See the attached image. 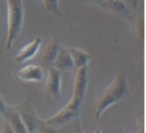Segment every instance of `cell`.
Listing matches in <instances>:
<instances>
[{"label": "cell", "instance_id": "obj_10", "mask_svg": "<svg viewBox=\"0 0 146 133\" xmlns=\"http://www.w3.org/2000/svg\"><path fill=\"white\" fill-rule=\"evenodd\" d=\"M60 41L57 37H53L49 42L47 46L45 47L44 51L41 55V61H42L43 65L47 66H51L52 62L55 58L58 50L60 47Z\"/></svg>", "mask_w": 146, "mask_h": 133}, {"label": "cell", "instance_id": "obj_4", "mask_svg": "<svg viewBox=\"0 0 146 133\" xmlns=\"http://www.w3.org/2000/svg\"><path fill=\"white\" fill-rule=\"evenodd\" d=\"M16 110L22 119L24 126L28 133H34L37 127L42 122V120L36 115L32 105V100L30 96L25 98L21 103L15 106Z\"/></svg>", "mask_w": 146, "mask_h": 133}, {"label": "cell", "instance_id": "obj_6", "mask_svg": "<svg viewBox=\"0 0 146 133\" xmlns=\"http://www.w3.org/2000/svg\"><path fill=\"white\" fill-rule=\"evenodd\" d=\"M18 77L21 81L29 82H40L43 80V69L38 65L31 64L24 66L18 70Z\"/></svg>", "mask_w": 146, "mask_h": 133}, {"label": "cell", "instance_id": "obj_8", "mask_svg": "<svg viewBox=\"0 0 146 133\" xmlns=\"http://www.w3.org/2000/svg\"><path fill=\"white\" fill-rule=\"evenodd\" d=\"M52 66L61 72L66 71V70H72L74 69L73 60L70 56L68 48L60 45L57 55L52 64Z\"/></svg>", "mask_w": 146, "mask_h": 133}, {"label": "cell", "instance_id": "obj_2", "mask_svg": "<svg viewBox=\"0 0 146 133\" xmlns=\"http://www.w3.org/2000/svg\"><path fill=\"white\" fill-rule=\"evenodd\" d=\"M128 85L126 76L123 72H118L114 80L108 85L103 93L100 95L96 103L95 106V118L99 119L107 108L114 105L115 103L121 100L127 93Z\"/></svg>", "mask_w": 146, "mask_h": 133}, {"label": "cell", "instance_id": "obj_14", "mask_svg": "<svg viewBox=\"0 0 146 133\" xmlns=\"http://www.w3.org/2000/svg\"><path fill=\"white\" fill-rule=\"evenodd\" d=\"M35 132L36 133H57V130L54 128L52 125L45 123L44 120H42V122L37 127Z\"/></svg>", "mask_w": 146, "mask_h": 133}, {"label": "cell", "instance_id": "obj_11", "mask_svg": "<svg viewBox=\"0 0 146 133\" xmlns=\"http://www.w3.org/2000/svg\"><path fill=\"white\" fill-rule=\"evenodd\" d=\"M68 50L70 56L72 57L74 68L77 69L82 68V66H87L90 56L86 51L76 47H69Z\"/></svg>", "mask_w": 146, "mask_h": 133}, {"label": "cell", "instance_id": "obj_17", "mask_svg": "<svg viewBox=\"0 0 146 133\" xmlns=\"http://www.w3.org/2000/svg\"><path fill=\"white\" fill-rule=\"evenodd\" d=\"M123 1H124L125 3L127 2L131 7H134V8H135V7H138L139 3L141 2V0H123Z\"/></svg>", "mask_w": 146, "mask_h": 133}, {"label": "cell", "instance_id": "obj_7", "mask_svg": "<svg viewBox=\"0 0 146 133\" xmlns=\"http://www.w3.org/2000/svg\"><path fill=\"white\" fill-rule=\"evenodd\" d=\"M41 42L42 40L40 37H35L31 42L28 43L19 50V52L15 56V61L17 63H24V62L30 60L39 51Z\"/></svg>", "mask_w": 146, "mask_h": 133}, {"label": "cell", "instance_id": "obj_3", "mask_svg": "<svg viewBox=\"0 0 146 133\" xmlns=\"http://www.w3.org/2000/svg\"><path fill=\"white\" fill-rule=\"evenodd\" d=\"M7 7V32L6 49L9 50L18 39L24 21V7L22 0H6Z\"/></svg>", "mask_w": 146, "mask_h": 133}, {"label": "cell", "instance_id": "obj_9", "mask_svg": "<svg viewBox=\"0 0 146 133\" xmlns=\"http://www.w3.org/2000/svg\"><path fill=\"white\" fill-rule=\"evenodd\" d=\"M4 116L6 118V121L9 124V126L15 133H28L22 119L20 118L15 106H7V110L4 114Z\"/></svg>", "mask_w": 146, "mask_h": 133}, {"label": "cell", "instance_id": "obj_1", "mask_svg": "<svg viewBox=\"0 0 146 133\" xmlns=\"http://www.w3.org/2000/svg\"><path fill=\"white\" fill-rule=\"evenodd\" d=\"M87 88V66H82L76 69V78H74L72 98L62 109L50 118L44 120L52 126L62 125L67 123L71 120L77 118L82 109L85 95Z\"/></svg>", "mask_w": 146, "mask_h": 133}, {"label": "cell", "instance_id": "obj_12", "mask_svg": "<svg viewBox=\"0 0 146 133\" xmlns=\"http://www.w3.org/2000/svg\"><path fill=\"white\" fill-rule=\"evenodd\" d=\"M106 7H110L111 10L121 15H127L129 13L128 7L123 0H110Z\"/></svg>", "mask_w": 146, "mask_h": 133}, {"label": "cell", "instance_id": "obj_15", "mask_svg": "<svg viewBox=\"0 0 146 133\" xmlns=\"http://www.w3.org/2000/svg\"><path fill=\"white\" fill-rule=\"evenodd\" d=\"M1 133H15V132L13 131V130H12L11 127L9 126V124H8L7 121H5L3 124Z\"/></svg>", "mask_w": 146, "mask_h": 133}, {"label": "cell", "instance_id": "obj_13", "mask_svg": "<svg viewBox=\"0 0 146 133\" xmlns=\"http://www.w3.org/2000/svg\"><path fill=\"white\" fill-rule=\"evenodd\" d=\"M44 8L50 13L57 17H62V12L59 7V0H41Z\"/></svg>", "mask_w": 146, "mask_h": 133}, {"label": "cell", "instance_id": "obj_18", "mask_svg": "<svg viewBox=\"0 0 146 133\" xmlns=\"http://www.w3.org/2000/svg\"><path fill=\"white\" fill-rule=\"evenodd\" d=\"M89 1L99 4V5H102V6H107V4L110 2V0H89Z\"/></svg>", "mask_w": 146, "mask_h": 133}, {"label": "cell", "instance_id": "obj_16", "mask_svg": "<svg viewBox=\"0 0 146 133\" xmlns=\"http://www.w3.org/2000/svg\"><path fill=\"white\" fill-rule=\"evenodd\" d=\"M6 110H7V105H6L5 102H4L3 98L0 96V115H3L4 116Z\"/></svg>", "mask_w": 146, "mask_h": 133}, {"label": "cell", "instance_id": "obj_19", "mask_svg": "<svg viewBox=\"0 0 146 133\" xmlns=\"http://www.w3.org/2000/svg\"><path fill=\"white\" fill-rule=\"evenodd\" d=\"M93 133H101V132H100V130H96Z\"/></svg>", "mask_w": 146, "mask_h": 133}, {"label": "cell", "instance_id": "obj_5", "mask_svg": "<svg viewBox=\"0 0 146 133\" xmlns=\"http://www.w3.org/2000/svg\"><path fill=\"white\" fill-rule=\"evenodd\" d=\"M61 81L62 72L54 69L52 66H48L46 83H45V91L54 98H60Z\"/></svg>", "mask_w": 146, "mask_h": 133}]
</instances>
